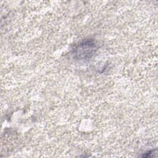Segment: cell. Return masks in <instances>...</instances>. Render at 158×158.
I'll return each mask as SVG.
<instances>
[{
	"label": "cell",
	"mask_w": 158,
	"mask_h": 158,
	"mask_svg": "<svg viewBox=\"0 0 158 158\" xmlns=\"http://www.w3.org/2000/svg\"><path fill=\"white\" fill-rule=\"evenodd\" d=\"M156 149L151 150V151H149L143 154L142 157H152V156L154 157L156 156Z\"/></svg>",
	"instance_id": "2"
},
{
	"label": "cell",
	"mask_w": 158,
	"mask_h": 158,
	"mask_svg": "<svg viewBox=\"0 0 158 158\" xmlns=\"http://www.w3.org/2000/svg\"><path fill=\"white\" fill-rule=\"evenodd\" d=\"M98 46L93 39H85L74 46L73 54L74 57L80 59H88L96 52Z\"/></svg>",
	"instance_id": "1"
}]
</instances>
